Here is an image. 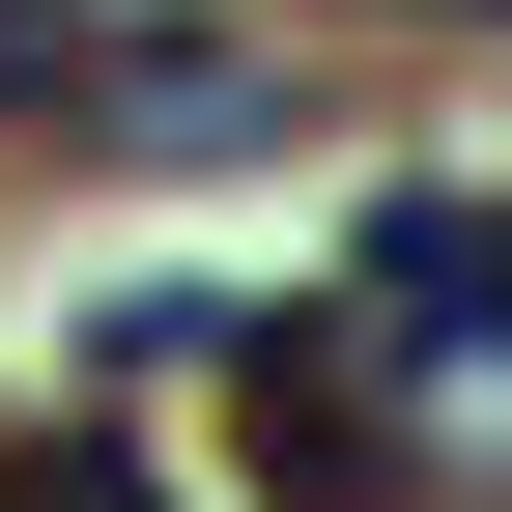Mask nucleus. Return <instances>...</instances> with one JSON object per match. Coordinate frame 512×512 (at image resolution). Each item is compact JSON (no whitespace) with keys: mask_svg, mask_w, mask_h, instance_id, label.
Instances as JSON below:
<instances>
[{"mask_svg":"<svg viewBox=\"0 0 512 512\" xmlns=\"http://www.w3.org/2000/svg\"><path fill=\"white\" fill-rule=\"evenodd\" d=\"M313 114V57L285 29H29V0H0V143H86V171H200V143H285Z\"/></svg>","mask_w":512,"mask_h":512,"instance_id":"obj_1","label":"nucleus"}]
</instances>
